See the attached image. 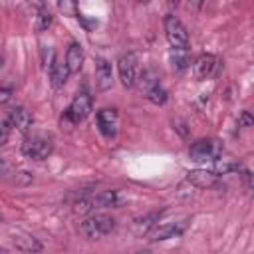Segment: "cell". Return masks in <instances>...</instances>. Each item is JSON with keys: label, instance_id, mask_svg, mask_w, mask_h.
Listing matches in <instances>:
<instances>
[{"label": "cell", "instance_id": "6da1fadb", "mask_svg": "<svg viewBox=\"0 0 254 254\" xmlns=\"http://www.w3.org/2000/svg\"><path fill=\"white\" fill-rule=\"evenodd\" d=\"M123 202V196L117 190H99L97 194H89V196H81L75 200L73 204V212L75 214H87L93 208H107V206H119Z\"/></svg>", "mask_w": 254, "mask_h": 254}, {"label": "cell", "instance_id": "7a4b0ae2", "mask_svg": "<svg viewBox=\"0 0 254 254\" xmlns=\"http://www.w3.org/2000/svg\"><path fill=\"white\" fill-rule=\"evenodd\" d=\"M115 228V218L111 214H91L85 220L79 222L77 232L85 238V240H97L101 236H107L111 230Z\"/></svg>", "mask_w": 254, "mask_h": 254}, {"label": "cell", "instance_id": "3957f363", "mask_svg": "<svg viewBox=\"0 0 254 254\" xmlns=\"http://www.w3.org/2000/svg\"><path fill=\"white\" fill-rule=\"evenodd\" d=\"M91 109H93V99H91V95L85 93V91H79V93L71 99V103L67 105L64 117H62V125L65 123V125L71 127V125H75V123L87 119L89 113H91Z\"/></svg>", "mask_w": 254, "mask_h": 254}, {"label": "cell", "instance_id": "277c9868", "mask_svg": "<svg viewBox=\"0 0 254 254\" xmlns=\"http://www.w3.org/2000/svg\"><path fill=\"white\" fill-rule=\"evenodd\" d=\"M222 155V143L216 139H198L189 147V157L194 163H214Z\"/></svg>", "mask_w": 254, "mask_h": 254}, {"label": "cell", "instance_id": "5b68a950", "mask_svg": "<svg viewBox=\"0 0 254 254\" xmlns=\"http://www.w3.org/2000/svg\"><path fill=\"white\" fill-rule=\"evenodd\" d=\"M163 24H165V36H167V42L171 44V48L173 50H189V32H187L185 24L175 14H167Z\"/></svg>", "mask_w": 254, "mask_h": 254}, {"label": "cell", "instance_id": "8992f818", "mask_svg": "<svg viewBox=\"0 0 254 254\" xmlns=\"http://www.w3.org/2000/svg\"><path fill=\"white\" fill-rule=\"evenodd\" d=\"M52 151H54V141L52 137H46V135H32V137H26L22 143V153L36 161L48 159Z\"/></svg>", "mask_w": 254, "mask_h": 254}, {"label": "cell", "instance_id": "52a82bcc", "mask_svg": "<svg viewBox=\"0 0 254 254\" xmlns=\"http://www.w3.org/2000/svg\"><path fill=\"white\" fill-rule=\"evenodd\" d=\"M117 71L123 87H133L137 83V54L127 52L117 60Z\"/></svg>", "mask_w": 254, "mask_h": 254}, {"label": "cell", "instance_id": "ba28073f", "mask_svg": "<svg viewBox=\"0 0 254 254\" xmlns=\"http://www.w3.org/2000/svg\"><path fill=\"white\" fill-rule=\"evenodd\" d=\"M187 220H177V222H165V224H155L149 232H147V240L149 242H163L175 236H181L187 230Z\"/></svg>", "mask_w": 254, "mask_h": 254}, {"label": "cell", "instance_id": "9c48e42d", "mask_svg": "<svg viewBox=\"0 0 254 254\" xmlns=\"http://www.w3.org/2000/svg\"><path fill=\"white\" fill-rule=\"evenodd\" d=\"M6 123H8V127H12V129H16L20 133H28L30 127H32V123H34V117H32V113L26 107L18 105V107H12L8 111Z\"/></svg>", "mask_w": 254, "mask_h": 254}, {"label": "cell", "instance_id": "30bf717a", "mask_svg": "<svg viewBox=\"0 0 254 254\" xmlns=\"http://www.w3.org/2000/svg\"><path fill=\"white\" fill-rule=\"evenodd\" d=\"M216 65H218V58L212 56V54H200L194 64H192V75L194 79L202 81V79H208L214 71H216Z\"/></svg>", "mask_w": 254, "mask_h": 254}, {"label": "cell", "instance_id": "8fae6325", "mask_svg": "<svg viewBox=\"0 0 254 254\" xmlns=\"http://www.w3.org/2000/svg\"><path fill=\"white\" fill-rule=\"evenodd\" d=\"M95 119H97V127H99V131H101L107 139L115 137V133H117V121H119L117 109H109V107L99 109L97 115H95Z\"/></svg>", "mask_w": 254, "mask_h": 254}, {"label": "cell", "instance_id": "7c38bea8", "mask_svg": "<svg viewBox=\"0 0 254 254\" xmlns=\"http://www.w3.org/2000/svg\"><path fill=\"white\" fill-rule=\"evenodd\" d=\"M95 85L99 91H107L113 85V69L105 58L95 60Z\"/></svg>", "mask_w": 254, "mask_h": 254}, {"label": "cell", "instance_id": "4fadbf2b", "mask_svg": "<svg viewBox=\"0 0 254 254\" xmlns=\"http://www.w3.org/2000/svg\"><path fill=\"white\" fill-rule=\"evenodd\" d=\"M161 214H163V210H151V212H147V214H143V216H137L135 220H133V224H131V232L135 234V236H147V232L159 222V218H161Z\"/></svg>", "mask_w": 254, "mask_h": 254}, {"label": "cell", "instance_id": "5bb4252c", "mask_svg": "<svg viewBox=\"0 0 254 254\" xmlns=\"http://www.w3.org/2000/svg\"><path fill=\"white\" fill-rule=\"evenodd\" d=\"M187 181L198 189H210L218 183V177L212 173V171H206V169H194V171H189L187 173Z\"/></svg>", "mask_w": 254, "mask_h": 254}, {"label": "cell", "instance_id": "9a60e30c", "mask_svg": "<svg viewBox=\"0 0 254 254\" xmlns=\"http://www.w3.org/2000/svg\"><path fill=\"white\" fill-rule=\"evenodd\" d=\"M83 48H81V44H77V42H71L69 44V48H67V52H65V67H67V71H69V75L71 73H77L79 69H81V65H83Z\"/></svg>", "mask_w": 254, "mask_h": 254}, {"label": "cell", "instance_id": "2e32d148", "mask_svg": "<svg viewBox=\"0 0 254 254\" xmlns=\"http://www.w3.org/2000/svg\"><path fill=\"white\" fill-rule=\"evenodd\" d=\"M12 242H14L16 250L26 252V254H38L44 250V244L38 238H34L32 234H14Z\"/></svg>", "mask_w": 254, "mask_h": 254}, {"label": "cell", "instance_id": "e0dca14e", "mask_svg": "<svg viewBox=\"0 0 254 254\" xmlns=\"http://www.w3.org/2000/svg\"><path fill=\"white\" fill-rule=\"evenodd\" d=\"M48 73H50V81H52V85H54L56 89L64 87L65 81H67V77H69V71H67L65 64H64V62H58V60H56V64L50 67Z\"/></svg>", "mask_w": 254, "mask_h": 254}, {"label": "cell", "instance_id": "ac0fdd59", "mask_svg": "<svg viewBox=\"0 0 254 254\" xmlns=\"http://www.w3.org/2000/svg\"><path fill=\"white\" fill-rule=\"evenodd\" d=\"M145 97H147L153 105H165L167 99H169V93H167V89H165L161 83H157V85H153L151 89L145 91Z\"/></svg>", "mask_w": 254, "mask_h": 254}, {"label": "cell", "instance_id": "d6986e66", "mask_svg": "<svg viewBox=\"0 0 254 254\" xmlns=\"http://www.w3.org/2000/svg\"><path fill=\"white\" fill-rule=\"evenodd\" d=\"M52 22H54V16H52L48 10H42V12H38V16H36L34 28H36V32H46V30L52 26Z\"/></svg>", "mask_w": 254, "mask_h": 254}, {"label": "cell", "instance_id": "ffe728a7", "mask_svg": "<svg viewBox=\"0 0 254 254\" xmlns=\"http://www.w3.org/2000/svg\"><path fill=\"white\" fill-rule=\"evenodd\" d=\"M40 60H42V67L50 71V67L56 64V50L50 46H42L40 48Z\"/></svg>", "mask_w": 254, "mask_h": 254}, {"label": "cell", "instance_id": "44dd1931", "mask_svg": "<svg viewBox=\"0 0 254 254\" xmlns=\"http://www.w3.org/2000/svg\"><path fill=\"white\" fill-rule=\"evenodd\" d=\"M171 60H173V67L175 69H185L190 64V58H189L187 50H173Z\"/></svg>", "mask_w": 254, "mask_h": 254}, {"label": "cell", "instance_id": "7402d4cb", "mask_svg": "<svg viewBox=\"0 0 254 254\" xmlns=\"http://www.w3.org/2000/svg\"><path fill=\"white\" fill-rule=\"evenodd\" d=\"M139 83H141V89L147 91V89H151L153 85L159 83V73L155 69H145L143 75H141V79H139Z\"/></svg>", "mask_w": 254, "mask_h": 254}, {"label": "cell", "instance_id": "603a6c76", "mask_svg": "<svg viewBox=\"0 0 254 254\" xmlns=\"http://www.w3.org/2000/svg\"><path fill=\"white\" fill-rule=\"evenodd\" d=\"M252 123H254V119H252L250 111H242L238 117V127H252Z\"/></svg>", "mask_w": 254, "mask_h": 254}, {"label": "cell", "instance_id": "cb8c5ba5", "mask_svg": "<svg viewBox=\"0 0 254 254\" xmlns=\"http://www.w3.org/2000/svg\"><path fill=\"white\" fill-rule=\"evenodd\" d=\"M12 93H14V89H12L10 85H4V87H0V105L8 103V101L12 99Z\"/></svg>", "mask_w": 254, "mask_h": 254}, {"label": "cell", "instance_id": "d4e9b609", "mask_svg": "<svg viewBox=\"0 0 254 254\" xmlns=\"http://www.w3.org/2000/svg\"><path fill=\"white\" fill-rule=\"evenodd\" d=\"M8 135H10V127H8L6 119L0 117V145H4L8 141Z\"/></svg>", "mask_w": 254, "mask_h": 254}, {"label": "cell", "instance_id": "484cf974", "mask_svg": "<svg viewBox=\"0 0 254 254\" xmlns=\"http://www.w3.org/2000/svg\"><path fill=\"white\" fill-rule=\"evenodd\" d=\"M60 10H62V12H67V14H71V16L77 14L75 4H69V2H60Z\"/></svg>", "mask_w": 254, "mask_h": 254}, {"label": "cell", "instance_id": "4316f807", "mask_svg": "<svg viewBox=\"0 0 254 254\" xmlns=\"http://www.w3.org/2000/svg\"><path fill=\"white\" fill-rule=\"evenodd\" d=\"M6 171H8V165H6V161H4V159H0V177H2V175H6Z\"/></svg>", "mask_w": 254, "mask_h": 254}, {"label": "cell", "instance_id": "83f0119b", "mask_svg": "<svg viewBox=\"0 0 254 254\" xmlns=\"http://www.w3.org/2000/svg\"><path fill=\"white\" fill-rule=\"evenodd\" d=\"M133 254H151L149 250H137V252H133Z\"/></svg>", "mask_w": 254, "mask_h": 254}, {"label": "cell", "instance_id": "f1b7e54d", "mask_svg": "<svg viewBox=\"0 0 254 254\" xmlns=\"http://www.w3.org/2000/svg\"><path fill=\"white\" fill-rule=\"evenodd\" d=\"M2 64H4V56H2V52H0V67H2Z\"/></svg>", "mask_w": 254, "mask_h": 254}, {"label": "cell", "instance_id": "f546056e", "mask_svg": "<svg viewBox=\"0 0 254 254\" xmlns=\"http://www.w3.org/2000/svg\"><path fill=\"white\" fill-rule=\"evenodd\" d=\"M0 254H8V250H4V248H0Z\"/></svg>", "mask_w": 254, "mask_h": 254}, {"label": "cell", "instance_id": "4dcf8cb0", "mask_svg": "<svg viewBox=\"0 0 254 254\" xmlns=\"http://www.w3.org/2000/svg\"><path fill=\"white\" fill-rule=\"evenodd\" d=\"M0 222H2V216H0Z\"/></svg>", "mask_w": 254, "mask_h": 254}]
</instances>
